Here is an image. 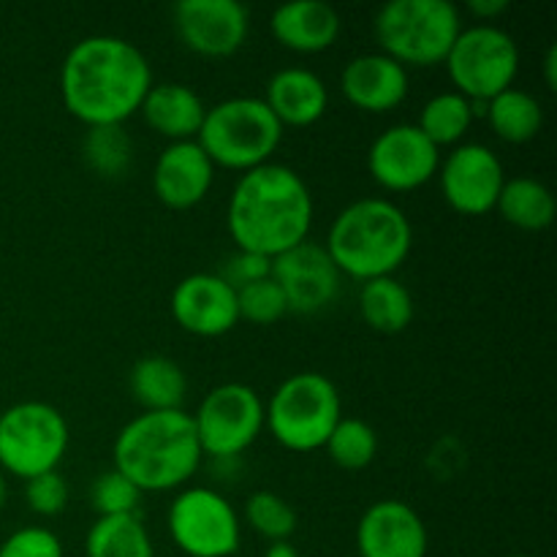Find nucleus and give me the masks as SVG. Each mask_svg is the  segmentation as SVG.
<instances>
[{
	"label": "nucleus",
	"mask_w": 557,
	"mask_h": 557,
	"mask_svg": "<svg viewBox=\"0 0 557 557\" xmlns=\"http://www.w3.org/2000/svg\"><path fill=\"white\" fill-rule=\"evenodd\" d=\"M152 87L147 54L120 36H87L60 65V98L69 114L90 125H123Z\"/></svg>",
	"instance_id": "nucleus-1"
},
{
	"label": "nucleus",
	"mask_w": 557,
	"mask_h": 557,
	"mask_svg": "<svg viewBox=\"0 0 557 557\" xmlns=\"http://www.w3.org/2000/svg\"><path fill=\"white\" fill-rule=\"evenodd\" d=\"M228 234L239 250L275 256L305 243L313 226V196L297 169L261 163L243 172L228 199Z\"/></svg>",
	"instance_id": "nucleus-2"
},
{
	"label": "nucleus",
	"mask_w": 557,
	"mask_h": 557,
	"mask_svg": "<svg viewBox=\"0 0 557 557\" xmlns=\"http://www.w3.org/2000/svg\"><path fill=\"white\" fill-rule=\"evenodd\" d=\"M201 446L188 411H145L123 424L112 446L114 471L141 493L177 490L199 471Z\"/></svg>",
	"instance_id": "nucleus-3"
},
{
	"label": "nucleus",
	"mask_w": 557,
	"mask_h": 557,
	"mask_svg": "<svg viewBox=\"0 0 557 557\" xmlns=\"http://www.w3.org/2000/svg\"><path fill=\"white\" fill-rule=\"evenodd\" d=\"M326 253L341 275L359 283L395 275L413 248V226L389 199L351 201L326 232Z\"/></svg>",
	"instance_id": "nucleus-4"
},
{
	"label": "nucleus",
	"mask_w": 557,
	"mask_h": 557,
	"mask_svg": "<svg viewBox=\"0 0 557 557\" xmlns=\"http://www.w3.org/2000/svg\"><path fill=\"white\" fill-rule=\"evenodd\" d=\"M460 30V9L449 0H389L373 20L381 52L406 69L444 63Z\"/></svg>",
	"instance_id": "nucleus-5"
},
{
	"label": "nucleus",
	"mask_w": 557,
	"mask_h": 557,
	"mask_svg": "<svg viewBox=\"0 0 557 557\" xmlns=\"http://www.w3.org/2000/svg\"><path fill=\"white\" fill-rule=\"evenodd\" d=\"M196 141L215 166L250 172L270 163L283 141V125L264 98L234 96L207 109Z\"/></svg>",
	"instance_id": "nucleus-6"
},
{
	"label": "nucleus",
	"mask_w": 557,
	"mask_h": 557,
	"mask_svg": "<svg viewBox=\"0 0 557 557\" xmlns=\"http://www.w3.org/2000/svg\"><path fill=\"white\" fill-rule=\"evenodd\" d=\"M343 419V400L335 381L315 370L288 375L264 406V428L288 451L324 449Z\"/></svg>",
	"instance_id": "nucleus-7"
},
{
	"label": "nucleus",
	"mask_w": 557,
	"mask_h": 557,
	"mask_svg": "<svg viewBox=\"0 0 557 557\" xmlns=\"http://www.w3.org/2000/svg\"><path fill=\"white\" fill-rule=\"evenodd\" d=\"M69 441V422L49 403L25 400L0 413V466L16 479L58 471Z\"/></svg>",
	"instance_id": "nucleus-8"
},
{
	"label": "nucleus",
	"mask_w": 557,
	"mask_h": 557,
	"mask_svg": "<svg viewBox=\"0 0 557 557\" xmlns=\"http://www.w3.org/2000/svg\"><path fill=\"white\" fill-rule=\"evenodd\" d=\"M444 63L457 92L471 101H490L515 87L520 74V47L504 27L476 22L462 27Z\"/></svg>",
	"instance_id": "nucleus-9"
},
{
	"label": "nucleus",
	"mask_w": 557,
	"mask_h": 557,
	"mask_svg": "<svg viewBox=\"0 0 557 557\" xmlns=\"http://www.w3.org/2000/svg\"><path fill=\"white\" fill-rule=\"evenodd\" d=\"M201 455L212 460H239L264 430V400L239 381L215 386L190 413Z\"/></svg>",
	"instance_id": "nucleus-10"
},
{
	"label": "nucleus",
	"mask_w": 557,
	"mask_h": 557,
	"mask_svg": "<svg viewBox=\"0 0 557 557\" xmlns=\"http://www.w3.org/2000/svg\"><path fill=\"white\" fill-rule=\"evenodd\" d=\"M174 547L188 557H232L243 544V522L226 495L212 487H185L166 515Z\"/></svg>",
	"instance_id": "nucleus-11"
},
{
	"label": "nucleus",
	"mask_w": 557,
	"mask_h": 557,
	"mask_svg": "<svg viewBox=\"0 0 557 557\" xmlns=\"http://www.w3.org/2000/svg\"><path fill=\"white\" fill-rule=\"evenodd\" d=\"M441 194L460 215H487L498 205L506 172L500 158L482 141H462L438 166Z\"/></svg>",
	"instance_id": "nucleus-12"
},
{
	"label": "nucleus",
	"mask_w": 557,
	"mask_h": 557,
	"mask_svg": "<svg viewBox=\"0 0 557 557\" xmlns=\"http://www.w3.org/2000/svg\"><path fill=\"white\" fill-rule=\"evenodd\" d=\"M441 150L417 128L397 123L381 131L368 150V169L375 183L395 194L417 190L438 174Z\"/></svg>",
	"instance_id": "nucleus-13"
},
{
	"label": "nucleus",
	"mask_w": 557,
	"mask_h": 557,
	"mask_svg": "<svg viewBox=\"0 0 557 557\" xmlns=\"http://www.w3.org/2000/svg\"><path fill=\"white\" fill-rule=\"evenodd\" d=\"M174 27L190 52L201 58H228L248 38L250 14L239 0H180Z\"/></svg>",
	"instance_id": "nucleus-14"
},
{
	"label": "nucleus",
	"mask_w": 557,
	"mask_h": 557,
	"mask_svg": "<svg viewBox=\"0 0 557 557\" xmlns=\"http://www.w3.org/2000/svg\"><path fill=\"white\" fill-rule=\"evenodd\" d=\"M341 277L324 245H315L310 239L272 259V281L281 286L288 310L294 313H319L326 305L335 302L341 292Z\"/></svg>",
	"instance_id": "nucleus-15"
},
{
	"label": "nucleus",
	"mask_w": 557,
	"mask_h": 557,
	"mask_svg": "<svg viewBox=\"0 0 557 557\" xmlns=\"http://www.w3.org/2000/svg\"><path fill=\"white\" fill-rule=\"evenodd\" d=\"M172 315L188 335L221 337L239 324L237 292L218 272H194L174 286Z\"/></svg>",
	"instance_id": "nucleus-16"
},
{
	"label": "nucleus",
	"mask_w": 557,
	"mask_h": 557,
	"mask_svg": "<svg viewBox=\"0 0 557 557\" xmlns=\"http://www.w3.org/2000/svg\"><path fill=\"white\" fill-rule=\"evenodd\" d=\"M428 525L406 500H375L357 525V549L362 557H428Z\"/></svg>",
	"instance_id": "nucleus-17"
},
{
	"label": "nucleus",
	"mask_w": 557,
	"mask_h": 557,
	"mask_svg": "<svg viewBox=\"0 0 557 557\" xmlns=\"http://www.w3.org/2000/svg\"><path fill=\"white\" fill-rule=\"evenodd\" d=\"M212 183H215V163L207 158L196 139L166 145L152 166V190L158 201L172 210H190L205 201Z\"/></svg>",
	"instance_id": "nucleus-18"
},
{
	"label": "nucleus",
	"mask_w": 557,
	"mask_h": 557,
	"mask_svg": "<svg viewBox=\"0 0 557 557\" xmlns=\"http://www.w3.org/2000/svg\"><path fill=\"white\" fill-rule=\"evenodd\" d=\"M341 90L362 112H392L408 96V69L384 52L357 54L343 69Z\"/></svg>",
	"instance_id": "nucleus-19"
},
{
	"label": "nucleus",
	"mask_w": 557,
	"mask_h": 557,
	"mask_svg": "<svg viewBox=\"0 0 557 557\" xmlns=\"http://www.w3.org/2000/svg\"><path fill=\"white\" fill-rule=\"evenodd\" d=\"M264 103L283 128L286 125L305 128V125H313L324 117L326 107H330V90L315 71L302 69V65H288V69L275 71L270 76Z\"/></svg>",
	"instance_id": "nucleus-20"
},
{
	"label": "nucleus",
	"mask_w": 557,
	"mask_h": 557,
	"mask_svg": "<svg viewBox=\"0 0 557 557\" xmlns=\"http://www.w3.org/2000/svg\"><path fill=\"white\" fill-rule=\"evenodd\" d=\"M270 30L292 52L315 54L337 41L343 20L335 5L324 0H292L272 11Z\"/></svg>",
	"instance_id": "nucleus-21"
},
{
	"label": "nucleus",
	"mask_w": 557,
	"mask_h": 557,
	"mask_svg": "<svg viewBox=\"0 0 557 557\" xmlns=\"http://www.w3.org/2000/svg\"><path fill=\"white\" fill-rule=\"evenodd\" d=\"M145 123L169 141H190L199 136L207 107L194 87L183 82H152L141 101Z\"/></svg>",
	"instance_id": "nucleus-22"
},
{
	"label": "nucleus",
	"mask_w": 557,
	"mask_h": 557,
	"mask_svg": "<svg viewBox=\"0 0 557 557\" xmlns=\"http://www.w3.org/2000/svg\"><path fill=\"white\" fill-rule=\"evenodd\" d=\"M131 395L145 411H180L188 392L183 368L169 357H141L131 368Z\"/></svg>",
	"instance_id": "nucleus-23"
},
{
	"label": "nucleus",
	"mask_w": 557,
	"mask_h": 557,
	"mask_svg": "<svg viewBox=\"0 0 557 557\" xmlns=\"http://www.w3.org/2000/svg\"><path fill=\"white\" fill-rule=\"evenodd\" d=\"M359 313L370 330L397 335L413 321V297L395 275L375 277L359 288Z\"/></svg>",
	"instance_id": "nucleus-24"
},
{
	"label": "nucleus",
	"mask_w": 557,
	"mask_h": 557,
	"mask_svg": "<svg viewBox=\"0 0 557 557\" xmlns=\"http://www.w3.org/2000/svg\"><path fill=\"white\" fill-rule=\"evenodd\" d=\"M495 210L522 232H542L555 221V196L536 177H506Z\"/></svg>",
	"instance_id": "nucleus-25"
},
{
	"label": "nucleus",
	"mask_w": 557,
	"mask_h": 557,
	"mask_svg": "<svg viewBox=\"0 0 557 557\" xmlns=\"http://www.w3.org/2000/svg\"><path fill=\"white\" fill-rule=\"evenodd\" d=\"M87 557H156L141 515L98 517L85 539Z\"/></svg>",
	"instance_id": "nucleus-26"
},
{
	"label": "nucleus",
	"mask_w": 557,
	"mask_h": 557,
	"mask_svg": "<svg viewBox=\"0 0 557 557\" xmlns=\"http://www.w3.org/2000/svg\"><path fill=\"white\" fill-rule=\"evenodd\" d=\"M487 123L498 139L511 141V145L531 141L544 125L542 101L522 87H509V90L490 98Z\"/></svg>",
	"instance_id": "nucleus-27"
},
{
	"label": "nucleus",
	"mask_w": 557,
	"mask_h": 557,
	"mask_svg": "<svg viewBox=\"0 0 557 557\" xmlns=\"http://www.w3.org/2000/svg\"><path fill=\"white\" fill-rule=\"evenodd\" d=\"M473 120L476 117H473L471 98L457 90H444L424 101L417 128L441 150L446 145H460L462 136L471 131Z\"/></svg>",
	"instance_id": "nucleus-28"
},
{
	"label": "nucleus",
	"mask_w": 557,
	"mask_h": 557,
	"mask_svg": "<svg viewBox=\"0 0 557 557\" xmlns=\"http://www.w3.org/2000/svg\"><path fill=\"white\" fill-rule=\"evenodd\" d=\"M82 158L101 177H125L134 163V141L125 125H90L82 139Z\"/></svg>",
	"instance_id": "nucleus-29"
},
{
	"label": "nucleus",
	"mask_w": 557,
	"mask_h": 557,
	"mask_svg": "<svg viewBox=\"0 0 557 557\" xmlns=\"http://www.w3.org/2000/svg\"><path fill=\"white\" fill-rule=\"evenodd\" d=\"M324 449L330 451L332 462L343 471H362L379 455V433L362 419L343 417L326 438Z\"/></svg>",
	"instance_id": "nucleus-30"
},
{
	"label": "nucleus",
	"mask_w": 557,
	"mask_h": 557,
	"mask_svg": "<svg viewBox=\"0 0 557 557\" xmlns=\"http://www.w3.org/2000/svg\"><path fill=\"white\" fill-rule=\"evenodd\" d=\"M245 522L270 544L288 542L299 525L294 506L281 495L270 493V490L250 495L248 504H245Z\"/></svg>",
	"instance_id": "nucleus-31"
},
{
	"label": "nucleus",
	"mask_w": 557,
	"mask_h": 557,
	"mask_svg": "<svg viewBox=\"0 0 557 557\" xmlns=\"http://www.w3.org/2000/svg\"><path fill=\"white\" fill-rule=\"evenodd\" d=\"M141 490L131 479H125L120 471H103L92 479L90 504L98 517H123L139 515Z\"/></svg>",
	"instance_id": "nucleus-32"
},
{
	"label": "nucleus",
	"mask_w": 557,
	"mask_h": 557,
	"mask_svg": "<svg viewBox=\"0 0 557 557\" xmlns=\"http://www.w3.org/2000/svg\"><path fill=\"white\" fill-rule=\"evenodd\" d=\"M237 308L239 319L259 326L275 324V321H281L288 313L286 297H283L281 286L272 281V275L264 277V281L250 283V286L237 288Z\"/></svg>",
	"instance_id": "nucleus-33"
},
{
	"label": "nucleus",
	"mask_w": 557,
	"mask_h": 557,
	"mask_svg": "<svg viewBox=\"0 0 557 557\" xmlns=\"http://www.w3.org/2000/svg\"><path fill=\"white\" fill-rule=\"evenodd\" d=\"M27 509L41 517H58L69 506V482L58 471L41 473L25 482Z\"/></svg>",
	"instance_id": "nucleus-34"
},
{
	"label": "nucleus",
	"mask_w": 557,
	"mask_h": 557,
	"mask_svg": "<svg viewBox=\"0 0 557 557\" xmlns=\"http://www.w3.org/2000/svg\"><path fill=\"white\" fill-rule=\"evenodd\" d=\"M0 557H63V544L49 528H20L0 544Z\"/></svg>",
	"instance_id": "nucleus-35"
},
{
	"label": "nucleus",
	"mask_w": 557,
	"mask_h": 557,
	"mask_svg": "<svg viewBox=\"0 0 557 557\" xmlns=\"http://www.w3.org/2000/svg\"><path fill=\"white\" fill-rule=\"evenodd\" d=\"M228 286L237 292V288L250 286L256 281H264V277L272 275V259L259 253H250V250H234L232 256L226 259L223 270L218 272Z\"/></svg>",
	"instance_id": "nucleus-36"
},
{
	"label": "nucleus",
	"mask_w": 557,
	"mask_h": 557,
	"mask_svg": "<svg viewBox=\"0 0 557 557\" xmlns=\"http://www.w3.org/2000/svg\"><path fill=\"white\" fill-rule=\"evenodd\" d=\"M468 11L479 20V25H490L504 11H509V0H468Z\"/></svg>",
	"instance_id": "nucleus-37"
},
{
	"label": "nucleus",
	"mask_w": 557,
	"mask_h": 557,
	"mask_svg": "<svg viewBox=\"0 0 557 557\" xmlns=\"http://www.w3.org/2000/svg\"><path fill=\"white\" fill-rule=\"evenodd\" d=\"M544 82H547L549 90H555L557 87V47L547 49V54H544Z\"/></svg>",
	"instance_id": "nucleus-38"
},
{
	"label": "nucleus",
	"mask_w": 557,
	"mask_h": 557,
	"mask_svg": "<svg viewBox=\"0 0 557 557\" xmlns=\"http://www.w3.org/2000/svg\"><path fill=\"white\" fill-rule=\"evenodd\" d=\"M264 557H299V553L292 542H272Z\"/></svg>",
	"instance_id": "nucleus-39"
},
{
	"label": "nucleus",
	"mask_w": 557,
	"mask_h": 557,
	"mask_svg": "<svg viewBox=\"0 0 557 557\" xmlns=\"http://www.w3.org/2000/svg\"><path fill=\"white\" fill-rule=\"evenodd\" d=\"M5 500H9V482H5L3 471H0V509L5 506Z\"/></svg>",
	"instance_id": "nucleus-40"
},
{
	"label": "nucleus",
	"mask_w": 557,
	"mask_h": 557,
	"mask_svg": "<svg viewBox=\"0 0 557 557\" xmlns=\"http://www.w3.org/2000/svg\"><path fill=\"white\" fill-rule=\"evenodd\" d=\"M509 557H533V555H509Z\"/></svg>",
	"instance_id": "nucleus-41"
}]
</instances>
